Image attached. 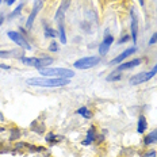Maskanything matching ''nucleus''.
<instances>
[{"label":"nucleus","mask_w":157,"mask_h":157,"mask_svg":"<svg viewBox=\"0 0 157 157\" xmlns=\"http://www.w3.org/2000/svg\"><path fill=\"white\" fill-rule=\"evenodd\" d=\"M26 83L31 87H44V88H54V87H64L71 83V78L64 77H30L26 80Z\"/></svg>","instance_id":"1"},{"label":"nucleus","mask_w":157,"mask_h":157,"mask_svg":"<svg viewBox=\"0 0 157 157\" xmlns=\"http://www.w3.org/2000/svg\"><path fill=\"white\" fill-rule=\"evenodd\" d=\"M39 73L45 77H64V78H72L75 76V72L68 68H42L38 69Z\"/></svg>","instance_id":"2"},{"label":"nucleus","mask_w":157,"mask_h":157,"mask_svg":"<svg viewBox=\"0 0 157 157\" xmlns=\"http://www.w3.org/2000/svg\"><path fill=\"white\" fill-rule=\"evenodd\" d=\"M156 75H157V64L148 72H141V73L134 75V76L130 78V84H132V86H138V84L146 83V81H149L150 78L155 77Z\"/></svg>","instance_id":"3"},{"label":"nucleus","mask_w":157,"mask_h":157,"mask_svg":"<svg viewBox=\"0 0 157 157\" xmlns=\"http://www.w3.org/2000/svg\"><path fill=\"white\" fill-rule=\"evenodd\" d=\"M99 63H100V57H98V56H91V57L78 58L77 61H75L73 67L77 68V69H90V68L96 67Z\"/></svg>","instance_id":"4"},{"label":"nucleus","mask_w":157,"mask_h":157,"mask_svg":"<svg viewBox=\"0 0 157 157\" xmlns=\"http://www.w3.org/2000/svg\"><path fill=\"white\" fill-rule=\"evenodd\" d=\"M7 35H8V38L11 39V41H14L15 44L18 45V46L23 48V49H26V50H31L30 44H29L27 39L25 38V35H22L21 33H18V31H8Z\"/></svg>","instance_id":"5"},{"label":"nucleus","mask_w":157,"mask_h":157,"mask_svg":"<svg viewBox=\"0 0 157 157\" xmlns=\"http://www.w3.org/2000/svg\"><path fill=\"white\" fill-rule=\"evenodd\" d=\"M44 2H45V0H35V2H34V7H33L30 15H29V18H27V22H26V27H27V29H31V26H33V23H34L35 18H37V15H38V12L41 11L42 7H44Z\"/></svg>","instance_id":"6"},{"label":"nucleus","mask_w":157,"mask_h":157,"mask_svg":"<svg viewBox=\"0 0 157 157\" xmlns=\"http://www.w3.org/2000/svg\"><path fill=\"white\" fill-rule=\"evenodd\" d=\"M113 42H114V37L110 34V30L107 29V30L104 31V39L100 42V45H99V54L100 56L107 54V52H109L110 46L113 45Z\"/></svg>","instance_id":"7"},{"label":"nucleus","mask_w":157,"mask_h":157,"mask_svg":"<svg viewBox=\"0 0 157 157\" xmlns=\"http://www.w3.org/2000/svg\"><path fill=\"white\" fill-rule=\"evenodd\" d=\"M130 16H132V25H130V30H132V38L134 45L137 44V34H138V19H137V14H136V8H132L130 11Z\"/></svg>","instance_id":"8"},{"label":"nucleus","mask_w":157,"mask_h":157,"mask_svg":"<svg viewBox=\"0 0 157 157\" xmlns=\"http://www.w3.org/2000/svg\"><path fill=\"white\" fill-rule=\"evenodd\" d=\"M69 6H71V0H63V2H61L60 7L57 8V12H56V16H54L56 21H57V22H64L65 12L68 11Z\"/></svg>","instance_id":"9"},{"label":"nucleus","mask_w":157,"mask_h":157,"mask_svg":"<svg viewBox=\"0 0 157 157\" xmlns=\"http://www.w3.org/2000/svg\"><path fill=\"white\" fill-rule=\"evenodd\" d=\"M136 52H137V48H129V49H126V50H125V52H122V53L118 56L117 58H114V60L111 61L110 64H113V65H115V64H121L123 60H125V58H127L129 56L134 54Z\"/></svg>","instance_id":"10"},{"label":"nucleus","mask_w":157,"mask_h":157,"mask_svg":"<svg viewBox=\"0 0 157 157\" xmlns=\"http://www.w3.org/2000/svg\"><path fill=\"white\" fill-rule=\"evenodd\" d=\"M141 64V60L140 58H136V60H132V61H127V63H121V65L117 68L115 71L118 72H122V71H126V69H132V68H136Z\"/></svg>","instance_id":"11"},{"label":"nucleus","mask_w":157,"mask_h":157,"mask_svg":"<svg viewBox=\"0 0 157 157\" xmlns=\"http://www.w3.org/2000/svg\"><path fill=\"white\" fill-rule=\"evenodd\" d=\"M53 58L52 57H39V60H38V64H37V69H42V68H48L49 65H52L53 64Z\"/></svg>","instance_id":"12"},{"label":"nucleus","mask_w":157,"mask_h":157,"mask_svg":"<svg viewBox=\"0 0 157 157\" xmlns=\"http://www.w3.org/2000/svg\"><path fill=\"white\" fill-rule=\"evenodd\" d=\"M95 138H96V133H95V127L94 126H91L90 127V130L87 132V138L83 141V145H91L94 141H95Z\"/></svg>","instance_id":"13"},{"label":"nucleus","mask_w":157,"mask_h":157,"mask_svg":"<svg viewBox=\"0 0 157 157\" xmlns=\"http://www.w3.org/2000/svg\"><path fill=\"white\" fill-rule=\"evenodd\" d=\"M58 37H60L61 44H67V34H65V26L64 22H58Z\"/></svg>","instance_id":"14"},{"label":"nucleus","mask_w":157,"mask_h":157,"mask_svg":"<svg viewBox=\"0 0 157 157\" xmlns=\"http://www.w3.org/2000/svg\"><path fill=\"white\" fill-rule=\"evenodd\" d=\"M146 127H148V123H146V118L141 115L138 118V126H137V132H138L140 134H144L146 130Z\"/></svg>","instance_id":"15"},{"label":"nucleus","mask_w":157,"mask_h":157,"mask_svg":"<svg viewBox=\"0 0 157 157\" xmlns=\"http://www.w3.org/2000/svg\"><path fill=\"white\" fill-rule=\"evenodd\" d=\"M144 142H145V145H150V144H156L157 142V129L153 130L152 133H149L148 136L144 138Z\"/></svg>","instance_id":"16"},{"label":"nucleus","mask_w":157,"mask_h":157,"mask_svg":"<svg viewBox=\"0 0 157 157\" xmlns=\"http://www.w3.org/2000/svg\"><path fill=\"white\" fill-rule=\"evenodd\" d=\"M76 114H78V115H81L83 118H86V119H90L91 117H92V114H91V111L87 109V107H80V109H77Z\"/></svg>","instance_id":"17"},{"label":"nucleus","mask_w":157,"mask_h":157,"mask_svg":"<svg viewBox=\"0 0 157 157\" xmlns=\"http://www.w3.org/2000/svg\"><path fill=\"white\" fill-rule=\"evenodd\" d=\"M121 78H122V73L118 71H114L113 73H110L109 76H107L106 80L107 81H118V80H121Z\"/></svg>","instance_id":"18"},{"label":"nucleus","mask_w":157,"mask_h":157,"mask_svg":"<svg viewBox=\"0 0 157 157\" xmlns=\"http://www.w3.org/2000/svg\"><path fill=\"white\" fill-rule=\"evenodd\" d=\"M58 35V31H56L54 29L49 27V26H46L45 27V37H49V38H56Z\"/></svg>","instance_id":"19"},{"label":"nucleus","mask_w":157,"mask_h":157,"mask_svg":"<svg viewBox=\"0 0 157 157\" xmlns=\"http://www.w3.org/2000/svg\"><path fill=\"white\" fill-rule=\"evenodd\" d=\"M22 8H23V3H22V4H19L18 7H16V8L14 10V11L11 12V14H10V16H8V18H10V19H14V18H16V16H19V15H21V11H22Z\"/></svg>","instance_id":"20"},{"label":"nucleus","mask_w":157,"mask_h":157,"mask_svg":"<svg viewBox=\"0 0 157 157\" xmlns=\"http://www.w3.org/2000/svg\"><path fill=\"white\" fill-rule=\"evenodd\" d=\"M60 138H61V137H57V136H56V134H53V133H49L48 136H46V141L50 142V144H56Z\"/></svg>","instance_id":"21"},{"label":"nucleus","mask_w":157,"mask_h":157,"mask_svg":"<svg viewBox=\"0 0 157 157\" xmlns=\"http://www.w3.org/2000/svg\"><path fill=\"white\" fill-rule=\"evenodd\" d=\"M12 54H15V52H12V50H0V58H10Z\"/></svg>","instance_id":"22"},{"label":"nucleus","mask_w":157,"mask_h":157,"mask_svg":"<svg viewBox=\"0 0 157 157\" xmlns=\"http://www.w3.org/2000/svg\"><path fill=\"white\" fill-rule=\"evenodd\" d=\"M21 137V133H19V130L18 129H15V130H11V136H10V140H16V138H19Z\"/></svg>","instance_id":"23"},{"label":"nucleus","mask_w":157,"mask_h":157,"mask_svg":"<svg viewBox=\"0 0 157 157\" xmlns=\"http://www.w3.org/2000/svg\"><path fill=\"white\" fill-rule=\"evenodd\" d=\"M49 50H50V52H58V50H60V46H58L57 42L53 41L50 45H49Z\"/></svg>","instance_id":"24"},{"label":"nucleus","mask_w":157,"mask_h":157,"mask_svg":"<svg viewBox=\"0 0 157 157\" xmlns=\"http://www.w3.org/2000/svg\"><path fill=\"white\" fill-rule=\"evenodd\" d=\"M156 42H157V31H156L155 34L152 35V38L149 39V45H150V46H152V45H155Z\"/></svg>","instance_id":"25"},{"label":"nucleus","mask_w":157,"mask_h":157,"mask_svg":"<svg viewBox=\"0 0 157 157\" xmlns=\"http://www.w3.org/2000/svg\"><path fill=\"white\" fill-rule=\"evenodd\" d=\"M130 39V35H125V37H121V39L118 41V45H122V44H125V42H127Z\"/></svg>","instance_id":"26"},{"label":"nucleus","mask_w":157,"mask_h":157,"mask_svg":"<svg viewBox=\"0 0 157 157\" xmlns=\"http://www.w3.org/2000/svg\"><path fill=\"white\" fill-rule=\"evenodd\" d=\"M142 157H156V152H155V150H150V152L145 153Z\"/></svg>","instance_id":"27"},{"label":"nucleus","mask_w":157,"mask_h":157,"mask_svg":"<svg viewBox=\"0 0 157 157\" xmlns=\"http://www.w3.org/2000/svg\"><path fill=\"white\" fill-rule=\"evenodd\" d=\"M0 68H2V69H6V71L11 69V67H10V65H6V64H0Z\"/></svg>","instance_id":"28"},{"label":"nucleus","mask_w":157,"mask_h":157,"mask_svg":"<svg viewBox=\"0 0 157 157\" xmlns=\"http://www.w3.org/2000/svg\"><path fill=\"white\" fill-rule=\"evenodd\" d=\"M15 2H16V0H6V4H7V6H12Z\"/></svg>","instance_id":"29"},{"label":"nucleus","mask_w":157,"mask_h":157,"mask_svg":"<svg viewBox=\"0 0 157 157\" xmlns=\"http://www.w3.org/2000/svg\"><path fill=\"white\" fill-rule=\"evenodd\" d=\"M3 22H4V15H3V14H0V26L3 25Z\"/></svg>","instance_id":"30"},{"label":"nucleus","mask_w":157,"mask_h":157,"mask_svg":"<svg viewBox=\"0 0 157 157\" xmlns=\"http://www.w3.org/2000/svg\"><path fill=\"white\" fill-rule=\"evenodd\" d=\"M138 2H140V4H141V6L145 4V0H138Z\"/></svg>","instance_id":"31"},{"label":"nucleus","mask_w":157,"mask_h":157,"mask_svg":"<svg viewBox=\"0 0 157 157\" xmlns=\"http://www.w3.org/2000/svg\"><path fill=\"white\" fill-rule=\"evenodd\" d=\"M0 121H2V122L4 121V117H3V114H2V113H0Z\"/></svg>","instance_id":"32"},{"label":"nucleus","mask_w":157,"mask_h":157,"mask_svg":"<svg viewBox=\"0 0 157 157\" xmlns=\"http://www.w3.org/2000/svg\"><path fill=\"white\" fill-rule=\"evenodd\" d=\"M2 3H3V0H0V4H2Z\"/></svg>","instance_id":"33"}]
</instances>
